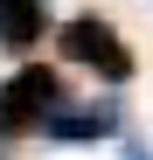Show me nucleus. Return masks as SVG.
<instances>
[{"mask_svg":"<svg viewBox=\"0 0 153 160\" xmlns=\"http://www.w3.org/2000/svg\"><path fill=\"white\" fill-rule=\"evenodd\" d=\"M125 132V104L118 98H84V104H56L42 125V139L56 146H97V139H118Z\"/></svg>","mask_w":153,"mask_h":160,"instance_id":"3","label":"nucleus"},{"mask_svg":"<svg viewBox=\"0 0 153 160\" xmlns=\"http://www.w3.org/2000/svg\"><path fill=\"white\" fill-rule=\"evenodd\" d=\"M125 160H153V146L146 139H125Z\"/></svg>","mask_w":153,"mask_h":160,"instance_id":"5","label":"nucleus"},{"mask_svg":"<svg viewBox=\"0 0 153 160\" xmlns=\"http://www.w3.org/2000/svg\"><path fill=\"white\" fill-rule=\"evenodd\" d=\"M49 35V0H0V49L7 56H28Z\"/></svg>","mask_w":153,"mask_h":160,"instance_id":"4","label":"nucleus"},{"mask_svg":"<svg viewBox=\"0 0 153 160\" xmlns=\"http://www.w3.org/2000/svg\"><path fill=\"white\" fill-rule=\"evenodd\" d=\"M56 49H63V63L97 70L105 84H132V70H139V56L125 49V35L111 28L105 14H70L63 28H56Z\"/></svg>","mask_w":153,"mask_h":160,"instance_id":"1","label":"nucleus"},{"mask_svg":"<svg viewBox=\"0 0 153 160\" xmlns=\"http://www.w3.org/2000/svg\"><path fill=\"white\" fill-rule=\"evenodd\" d=\"M56 104H70V91H63V70H56V63H21V70L7 77V91H0V139L42 132Z\"/></svg>","mask_w":153,"mask_h":160,"instance_id":"2","label":"nucleus"}]
</instances>
